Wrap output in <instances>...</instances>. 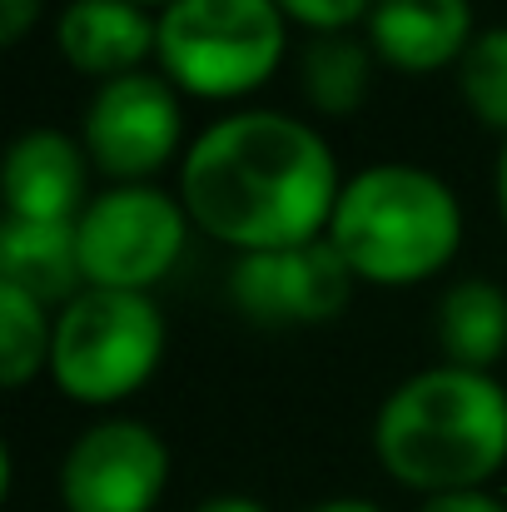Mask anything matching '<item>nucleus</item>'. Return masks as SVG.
Masks as SVG:
<instances>
[{
  "instance_id": "obj_7",
  "label": "nucleus",
  "mask_w": 507,
  "mask_h": 512,
  "mask_svg": "<svg viewBox=\"0 0 507 512\" xmlns=\"http://www.w3.org/2000/svg\"><path fill=\"white\" fill-rule=\"evenodd\" d=\"M165 483L169 448L140 418L90 423L60 463L65 512H150L160 503Z\"/></svg>"
},
{
  "instance_id": "obj_8",
  "label": "nucleus",
  "mask_w": 507,
  "mask_h": 512,
  "mask_svg": "<svg viewBox=\"0 0 507 512\" xmlns=\"http://www.w3.org/2000/svg\"><path fill=\"white\" fill-rule=\"evenodd\" d=\"M184 110L169 75L130 70L95 90L85 110V155L120 184H145L174 155Z\"/></svg>"
},
{
  "instance_id": "obj_6",
  "label": "nucleus",
  "mask_w": 507,
  "mask_h": 512,
  "mask_svg": "<svg viewBox=\"0 0 507 512\" xmlns=\"http://www.w3.org/2000/svg\"><path fill=\"white\" fill-rule=\"evenodd\" d=\"M80 264L90 289H150L165 279L184 249L189 209L155 184H115L75 219Z\"/></svg>"
},
{
  "instance_id": "obj_11",
  "label": "nucleus",
  "mask_w": 507,
  "mask_h": 512,
  "mask_svg": "<svg viewBox=\"0 0 507 512\" xmlns=\"http://www.w3.org/2000/svg\"><path fill=\"white\" fill-rule=\"evenodd\" d=\"M55 40L75 70L115 80L160 50V20H150L140 0H70L55 20Z\"/></svg>"
},
{
  "instance_id": "obj_14",
  "label": "nucleus",
  "mask_w": 507,
  "mask_h": 512,
  "mask_svg": "<svg viewBox=\"0 0 507 512\" xmlns=\"http://www.w3.org/2000/svg\"><path fill=\"white\" fill-rule=\"evenodd\" d=\"M438 343L458 368H488L507 353V294L493 279H463L438 299Z\"/></svg>"
},
{
  "instance_id": "obj_17",
  "label": "nucleus",
  "mask_w": 507,
  "mask_h": 512,
  "mask_svg": "<svg viewBox=\"0 0 507 512\" xmlns=\"http://www.w3.org/2000/svg\"><path fill=\"white\" fill-rule=\"evenodd\" d=\"M458 90L483 125L507 130V25L473 35V45L458 60Z\"/></svg>"
},
{
  "instance_id": "obj_1",
  "label": "nucleus",
  "mask_w": 507,
  "mask_h": 512,
  "mask_svg": "<svg viewBox=\"0 0 507 512\" xmlns=\"http://www.w3.org/2000/svg\"><path fill=\"white\" fill-rule=\"evenodd\" d=\"M338 189L329 140L284 110H234L214 120L179 170L189 219L244 254L324 239Z\"/></svg>"
},
{
  "instance_id": "obj_13",
  "label": "nucleus",
  "mask_w": 507,
  "mask_h": 512,
  "mask_svg": "<svg viewBox=\"0 0 507 512\" xmlns=\"http://www.w3.org/2000/svg\"><path fill=\"white\" fill-rule=\"evenodd\" d=\"M85 264H80V234L75 224H40V219H15L5 214L0 224V284L25 289L30 299L70 304L80 294Z\"/></svg>"
},
{
  "instance_id": "obj_16",
  "label": "nucleus",
  "mask_w": 507,
  "mask_h": 512,
  "mask_svg": "<svg viewBox=\"0 0 507 512\" xmlns=\"http://www.w3.org/2000/svg\"><path fill=\"white\" fill-rule=\"evenodd\" d=\"M50 343L55 324L45 319V304L15 284H0V383L20 388L40 363H50Z\"/></svg>"
},
{
  "instance_id": "obj_2",
  "label": "nucleus",
  "mask_w": 507,
  "mask_h": 512,
  "mask_svg": "<svg viewBox=\"0 0 507 512\" xmlns=\"http://www.w3.org/2000/svg\"><path fill=\"white\" fill-rule=\"evenodd\" d=\"M373 448L398 483L428 498L478 488L507 463V388L488 368H423L383 398Z\"/></svg>"
},
{
  "instance_id": "obj_18",
  "label": "nucleus",
  "mask_w": 507,
  "mask_h": 512,
  "mask_svg": "<svg viewBox=\"0 0 507 512\" xmlns=\"http://www.w3.org/2000/svg\"><path fill=\"white\" fill-rule=\"evenodd\" d=\"M279 10L309 25L314 35H329V30H348L353 20H368L373 0H279Z\"/></svg>"
},
{
  "instance_id": "obj_22",
  "label": "nucleus",
  "mask_w": 507,
  "mask_h": 512,
  "mask_svg": "<svg viewBox=\"0 0 507 512\" xmlns=\"http://www.w3.org/2000/svg\"><path fill=\"white\" fill-rule=\"evenodd\" d=\"M309 512H383L378 503H368V498H329V503H319V508Z\"/></svg>"
},
{
  "instance_id": "obj_20",
  "label": "nucleus",
  "mask_w": 507,
  "mask_h": 512,
  "mask_svg": "<svg viewBox=\"0 0 507 512\" xmlns=\"http://www.w3.org/2000/svg\"><path fill=\"white\" fill-rule=\"evenodd\" d=\"M35 10H40V0H0V40L15 45L25 35V25L35 20Z\"/></svg>"
},
{
  "instance_id": "obj_21",
  "label": "nucleus",
  "mask_w": 507,
  "mask_h": 512,
  "mask_svg": "<svg viewBox=\"0 0 507 512\" xmlns=\"http://www.w3.org/2000/svg\"><path fill=\"white\" fill-rule=\"evenodd\" d=\"M194 512H269V508L254 503V498H244V493H219V498H204Z\"/></svg>"
},
{
  "instance_id": "obj_15",
  "label": "nucleus",
  "mask_w": 507,
  "mask_h": 512,
  "mask_svg": "<svg viewBox=\"0 0 507 512\" xmlns=\"http://www.w3.org/2000/svg\"><path fill=\"white\" fill-rule=\"evenodd\" d=\"M368 80H373V45L353 40L348 30H329V35H314L299 55V85H304V100L324 115H348L363 105L368 95Z\"/></svg>"
},
{
  "instance_id": "obj_12",
  "label": "nucleus",
  "mask_w": 507,
  "mask_h": 512,
  "mask_svg": "<svg viewBox=\"0 0 507 512\" xmlns=\"http://www.w3.org/2000/svg\"><path fill=\"white\" fill-rule=\"evenodd\" d=\"M368 45L398 70H438L473 45L468 0H373Z\"/></svg>"
},
{
  "instance_id": "obj_23",
  "label": "nucleus",
  "mask_w": 507,
  "mask_h": 512,
  "mask_svg": "<svg viewBox=\"0 0 507 512\" xmlns=\"http://www.w3.org/2000/svg\"><path fill=\"white\" fill-rule=\"evenodd\" d=\"M498 204H503V224H507V145H503V160H498Z\"/></svg>"
},
{
  "instance_id": "obj_9",
  "label": "nucleus",
  "mask_w": 507,
  "mask_h": 512,
  "mask_svg": "<svg viewBox=\"0 0 507 512\" xmlns=\"http://www.w3.org/2000/svg\"><path fill=\"white\" fill-rule=\"evenodd\" d=\"M353 279L358 274L324 234V239L289 244V249L239 254L229 274V294L254 324H324L343 314Z\"/></svg>"
},
{
  "instance_id": "obj_19",
  "label": "nucleus",
  "mask_w": 507,
  "mask_h": 512,
  "mask_svg": "<svg viewBox=\"0 0 507 512\" xmlns=\"http://www.w3.org/2000/svg\"><path fill=\"white\" fill-rule=\"evenodd\" d=\"M418 512H507V508L483 488H463V493H433Z\"/></svg>"
},
{
  "instance_id": "obj_4",
  "label": "nucleus",
  "mask_w": 507,
  "mask_h": 512,
  "mask_svg": "<svg viewBox=\"0 0 507 512\" xmlns=\"http://www.w3.org/2000/svg\"><path fill=\"white\" fill-rule=\"evenodd\" d=\"M279 0H169L160 10V65L174 85L224 100L264 85L284 55Z\"/></svg>"
},
{
  "instance_id": "obj_5",
  "label": "nucleus",
  "mask_w": 507,
  "mask_h": 512,
  "mask_svg": "<svg viewBox=\"0 0 507 512\" xmlns=\"http://www.w3.org/2000/svg\"><path fill=\"white\" fill-rule=\"evenodd\" d=\"M165 353V314L140 289H80L50 343V373L70 398L115 403L135 393Z\"/></svg>"
},
{
  "instance_id": "obj_3",
  "label": "nucleus",
  "mask_w": 507,
  "mask_h": 512,
  "mask_svg": "<svg viewBox=\"0 0 507 512\" xmlns=\"http://www.w3.org/2000/svg\"><path fill=\"white\" fill-rule=\"evenodd\" d=\"M329 239L358 279L413 284L438 274L458 239V194L423 165H368L338 189Z\"/></svg>"
},
{
  "instance_id": "obj_10",
  "label": "nucleus",
  "mask_w": 507,
  "mask_h": 512,
  "mask_svg": "<svg viewBox=\"0 0 507 512\" xmlns=\"http://www.w3.org/2000/svg\"><path fill=\"white\" fill-rule=\"evenodd\" d=\"M5 209L15 219L75 224L85 214V150L65 130H25L5 150Z\"/></svg>"
},
{
  "instance_id": "obj_24",
  "label": "nucleus",
  "mask_w": 507,
  "mask_h": 512,
  "mask_svg": "<svg viewBox=\"0 0 507 512\" xmlns=\"http://www.w3.org/2000/svg\"><path fill=\"white\" fill-rule=\"evenodd\" d=\"M140 5H169V0H140Z\"/></svg>"
}]
</instances>
